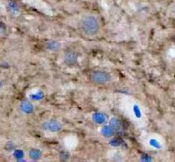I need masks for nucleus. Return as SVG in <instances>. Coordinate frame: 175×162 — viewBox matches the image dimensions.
<instances>
[{
    "label": "nucleus",
    "instance_id": "f257e3e1",
    "mask_svg": "<svg viewBox=\"0 0 175 162\" xmlns=\"http://www.w3.org/2000/svg\"><path fill=\"white\" fill-rule=\"evenodd\" d=\"M101 25L98 18L94 15H87L83 17L80 22V30L87 37H94L99 33Z\"/></svg>",
    "mask_w": 175,
    "mask_h": 162
},
{
    "label": "nucleus",
    "instance_id": "f03ea898",
    "mask_svg": "<svg viewBox=\"0 0 175 162\" xmlns=\"http://www.w3.org/2000/svg\"><path fill=\"white\" fill-rule=\"evenodd\" d=\"M90 79L98 85H106L112 80V77L108 72L102 70L94 71L90 74Z\"/></svg>",
    "mask_w": 175,
    "mask_h": 162
},
{
    "label": "nucleus",
    "instance_id": "7ed1b4c3",
    "mask_svg": "<svg viewBox=\"0 0 175 162\" xmlns=\"http://www.w3.org/2000/svg\"><path fill=\"white\" fill-rule=\"evenodd\" d=\"M41 128L45 131L50 132H58L62 130L63 125L58 119L50 118V119H48V120H45L41 124Z\"/></svg>",
    "mask_w": 175,
    "mask_h": 162
},
{
    "label": "nucleus",
    "instance_id": "20e7f679",
    "mask_svg": "<svg viewBox=\"0 0 175 162\" xmlns=\"http://www.w3.org/2000/svg\"><path fill=\"white\" fill-rule=\"evenodd\" d=\"M64 60H65L66 64H68V65H74L77 61V55L74 52H68V53H65Z\"/></svg>",
    "mask_w": 175,
    "mask_h": 162
},
{
    "label": "nucleus",
    "instance_id": "39448f33",
    "mask_svg": "<svg viewBox=\"0 0 175 162\" xmlns=\"http://www.w3.org/2000/svg\"><path fill=\"white\" fill-rule=\"evenodd\" d=\"M30 156L31 158H32V159H38L39 157V151H37V150H31L30 151Z\"/></svg>",
    "mask_w": 175,
    "mask_h": 162
}]
</instances>
